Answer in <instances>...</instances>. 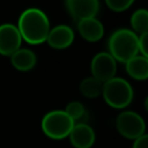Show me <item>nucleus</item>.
<instances>
[{
  "mask_svg": "<svg viewBox=\"0 0 148 148\" xmlns=\"http://www.w3.org/2000/svg\"><path fill=\"white\" fill-rule=\"evenodd\" d=\"M102 96L109 106L113 109H125L132 103L134 91L127 80L114 76L103 83Z\"/></svg>",
  "mask_w": 148,
  "mask_h": 148,
  "instance_id": "obj_3",
  "label": "nucleus"
},
{
  "mask_svg": "<svg viewBox=\"0 0 148 148\" xmlns=\"http://www.w3.org/2000/svg\"><path fill=\"white\" fill-rule=\"evenodd\" d=\"M9 58L12 66L21 72H27L32 69L37 62V57L35 52L27 47H20Z\"/></svg>",
  "mask_w": 148,
  "mask_h": 148,
  "instance_id": "obj_12",
  "label": "nucleus"
},
{
  "mask_svg": "<svg viewBox=\"0 0 148 148\" xmlns=\"http://www.w3.org/2000/svg\"><path fill=\"white\" fill-rule=\"evenodd\" d=\"M47 44L56 50H64L74 42V31L66 24H59L50 29L46 38Z\"/></svg>",
  "mask_w": 148,
  "mask_h": 148,
  "instance_id": "obj_9",
  "label": "nucleus"
},
{
  "mask_svg": "<svg viewBox=\"0 0 148 148\" xmlns=\"http://www.w3.org/2000/svg\"><path fill=\"white\" fill-rule=\"evenodd\" d=\"M68 14L76 21L96 17L99 9L98 0H65Z\"/></svg>",
  "mask_w": 148,
  "mask_h": 148,
  "instance_id": "obj_8",
  "label": "nucleus"
},
{
  "mask_svg": "<svg viewBox=\"0 0 148 148\" xmlns=\"http://www.w3.org/2000/svg\"><path fill=\"white\" fill-rule=\"evenodd\" d=\"M131 27L132 31H134L138 36L148 31V9L139 8L131 15Z\"/></svg>",
  "mask_w": 148,
  "mask_h": 148,
  "instance_id": "obj_15",
  "label": "nucleus"
},
{
  "mask_svg": "<svg viewBox=\"0 0 148 148\" xmlns=\"http://www.w3.org/2000/svg\"><path fill=\"white\" fill-rule=\"evenodd\" d=\"M143 106H145V109H146V111L148 112V96L145 98V102H143Z\"/></svg>",
  "mask_w": 148,
  "mask_h": 148,
  "instance_id": "obj_20",
  "label": "nucleus"
},
{
  "mask_svg": "<svg viewBox=\"0 0 148 148\" xmlns=\"http://www.w3.org/2000/svg\"><path fill=\"white\" fill-rule=\"evenodd\" d=\"M91 76L105 83L106 81L113 79L117 73V61L109 52L96 53L90 62Z\"/></svg>",
  "mask_w": 148,
  "mask_h": 148,
  "instance_id": "obj_6",
  "label": "nucleus"
},
{
  "mask_svg": "<svg viewBox=\"0 0 148 148\" xmlns=\"http://www.w3.org/2000/svg\"><path fill=\"white\" fill-rule=\"evenodd\" d=\"M22 37L16 25L3 23L0 25V54L10 57L21 47Z\"/></svg>",
  "mask_w": 148,
  "mask_h": 148,
  "instance_id": "obj_7",
  "label": "nucleus"
},
{
  "mask_svg": "<svg viewBox=\"0 0 148 148\" xmlns=\"http://www.w3.org/2000/svg\"><path fill=\"white\" fill-rule=\"evenodd\" d=\"M133 148H148V134H142L133 142Z\"/></svg>",
  "mask_w": 148,
  "mask_h": 148,
  "instance_id": "obj_19",
  "label": "nucleus"
},
{
  "mask_svg": "<svg viewBox=\"0 0 148 148\" xmlns=\"http://www.w3.org/2000/svg\"><path fill=\"white\" fill-rule=\"evenodd\" d=\"M116 128L121 136L135 140L145 134L146 124L139 113L134 111H123L116 119Z\"/></svg>",
  "mask_w": 148,
  "mask_h": 148,
  "instance_id": "obj_5",
  "label": "nucleus"
},
{
  "mask_svg": "<svg viewBox=\"0 0 148 148\" xmlns=\"http://www.w3.org/2000/svg\"><path fill=\"white\" fill-rule=\"evenodd\" d=\"M125 69L127 74L138 81L148 79V59L141 54H136L127 62H125Z\"/></svg>",
  "mask_w": 148,
  "mask_h": 148,
  "instance_id": "obj_13",
  "label": "nucleus"
},
{
  "mask_svg": "<svg viewBox=\"0 0 148 148\" xmlns=\"http://www.w3.org/2000/svg\"><path fill=\"white\" fill-rule=\"evenodd\" d=\"M108 8L112 12H125L127 10L134 2V0H104Z\"/></svg>",
  "mask_w": 148,
  "mask_h": 148,
  "instance_id": "obj_17",
  "label": "nucleus"
},
{
  "mask_svg": "<svg viewBox=\"0 0 148 148\" xmlns=\"http://www.w3.org/2000/svg\"><path fill=\"white\" fill-rule=\"evenodd\" d=\"M74 124L75 123L64 110H53L43 117L42 131L50 139L61 140L69 135Z\"/></svg>",
  "mask_w": 148,
  "mask_h": 148,
  "instance_id": "obj_4",
  "label": "nucleus"
},
{
  "mask_svg": "<svg viewBox=\"0 0 148 148\" xmlns=\"http://www.w3.org/2000/svg\"><path fill=\"white\" fill-rule=\"evenodd\" d=\"M64 111L72 118V120L74 123L76 120L82 119L83 116L86 114V109H84L83 104L81 102H79V101H72V102H69L66 105V108H65Z\"/></svg>",
  "mask_w": 148,
  "mask_h": 148,
  "instance_id": "obj_16",
  "label": "nucleus"
},
{
  "mask_svg": "<svg viewBox=\"0 0 148 148\" xmlns=\"http://www.w3.org/2000/svg\"><path fill=\"white\" fill-rule=\"evenodd\" d=\"M16 27L21 34L22 40L32 45L46 42L51 29L47 15L36 7L24 9L18 17Z\"/></svg>",
  "mask_w": 148,
  "mask_h": 148,
  "instance_id": "obj_1",
  "label": "nucleus"
},
{
  "mask_svg": "<svg viewBox=\"0 0 148 148\" xmlns=\"http://www.w3.org/2000/svg\"><path fill=\"white\" fill-rule=\"evenodd\" d=\"M77 30L83 39L92 43L98 42L104 35V25L96 17L77 21Z\"/></svg>",
  "mask_w": 148,
  "mask_h": 148,
  "instance_id": "obj_11",
  "label": "nucleus"
},
{
  "mask_svg": "<svg viewBox=\"0 0 148 148\" xmlns=\"http://www.w3.org/2000/svg\"><path fill=\"white\" fill-rule=\"evenodd\" d=\"M108 49L116 61L125 64L139 54V36L127 28L117 29L108 40Z\"/></svg>",
  "mask_w": 148,
  "mask_h": 148,
  "instance_id": "obj_2",
  "label": "nucleus"
},
{
  "mask_svg": "<svg viewBox=\"0 0 148 148\" xmlns=\"http://www.w3.org/2000/svg\"><path fill=\"white\" fill-rule=\"evenodd\" d=\"M80 92L87 98H96L102 95L103 83L94 76H88L80 82Z\"/></svg>",
  "mask_w": 148,
  "mask_h": 148,
  "instance_id": "obj_14",
  "label": "nucleus"
},
{
  "mask_svg": "<svg viewBox=\"0 0 148 148\" xmlns=\"http://www.w3.org/2000/svg\"><path fill=\"white\" fill-rule=\"evenodd\" d=\"M69 141L75 148H90L95 143V131L86 123L74 124L69 135Z\"/></svg>",
  "mask_w": 148,
  "mask_h": 148,
  "instance_id": "obj_10",
  "label": "nucleus"
},
{
  "mask_svg": "<svg viewBox=\"0 0 148 148\" xmlns=\"http://www.w3.org/2000/svg\"><path fill=\"white\" fill-rule=\"evenodd\" d=\"M139 54L148 59V31L139 36Z\"/></svg>",
  "mask_w": 148,
  "mask_h": 148,
  "instance_id": "obj_18",
  "label": "nucleus"
}]
</instances>
